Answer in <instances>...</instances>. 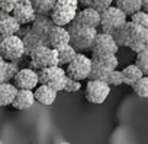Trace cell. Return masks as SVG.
Masks as SVG:
<instances>
[{
	"mask_svg": "<svg viewBox=\"0 0 148 144\" xmlns=\"http://www.w3.org/2000/svg\"><path fill=\"white\" fill-rule=\"evenodd\" d=\"M112 70H108L96 63H92V68H90V73H89V80H99V82H108L109 73Z\"/></svg>",
	"mask_w": 148,
	"mask_h": 144,
	"instance_id": "484cf974",
	"label": "cell"
},
{
	"mask_svg": "<svg viewBox=\"0 0 148 144\" xmlns=\"http://www.w3.org/2000/svg\"><path fill=\"white\" fill-rule=\"evenodd\" d=\"M13 86L16 89H25V90H32L35 89L39 83H38V73L32 68H21L16 76L12 80Z\"/></svg>",
	"mask_w": 148,
	"mask_h": 144,
	"instance_id": "8fae6325",
	"label": "cell"
},
{
	"mask_svg": "<svg viewBox=\"0 0 148 144\" xmlns=\"http://www.w3.org/2000/svg\"><path fill=\"white\" fill-rule=\"evenodd\" d=\"M29 68L38 71L47 67H52V65H58V60H57V51L47 47V45H41L38 48H35L31 54H29Z\"/></svg>",
	"mask_w": 148,
	"mask_h": 144,
	"instance_id": "277c9868",
	"label": "cell"
},
{
	"mask_svg": "<svg viewBox=\"0 0 148 144\" xmlns=\"http://www.w3.org/2000/svg\"><path fill=\"white\" fill-rule=\"evenodd\" d=\"M110 93V88L108 83L105 82H99V80H89L87 85H86V99L90 102V103H95V105H100L103 103L108 96Z\"/></svg>",
	"mask_w": 148,
	"mask_h": 144,
	"instance_id": "30bf717a",
	"label": "cell"
},
{
	"mask_svg": "<svg viewBox=\"0 0 148 144\" xmlns=\"http://www.w3.org/2000/svg\"><path fill=\"white\" fill-rule=\"evenodd\" d=\"M5 67H6V61L0 57V83L5 82Z\"/></svg>",
	"mask_w": 148,
	"mask_h": 144,
	"instance_id": "d590c367",
	"label": "cell"
},
{
	"mask_svg": "<svg viewBox=\"0 0 148 144\" xmlns=\"http://www.w3.org/2000/svg\"><path fill=\"white\" fill-rule=\"evenodd\" d=\"M125 22H126L125 13L121 12L118 8L110 6V8H108L106 10H103L100 13V22H99V26L102 28L100 32L112 35V32Z\"/></svg>",
	"mask_w": 148,
	"mask_h": 144,
	"instance_id": "8992f818",
	"label": "cell"
},
{
	"mask_svg": "<svg viewBox=\"0 0 148 144\" xmlns=\"http://www.w3.org/2000/svg\"><path fill=\"white\" fill-rule=\"evenodd\" d=\"M67 31H68V35H70V42L68 44L77 52L90 51L92 44L95 41V37L99 32L95 28L79 26V25H74V23H70V28Z\"/></svg>",
	"mask_w": 148,
	"mask_h": 144,
	"instance_id": "6da1fadb",
	"label": "cell"
},
{
	"mask_svg": "<svg viewBox=\"0 0 148 144\" xmlns=\"http://www.w3.org/2000/svg\"><path fill=\"white\" fill-rule=\"evenodd\" d=\"M128 48L135 54L148 48V29L128 22Z\"/></svg>",
	"mask_w": 148,
	"mask_h": 144,
	"instance_id": "ba28073f",
	"label": "cell"
},
{
	"mask_svg": "<svg viewBox=\"0 0 148 144\" xmlns=\"http://www.w3.org/2000/svg\"><path fill=\"white\" fill-rule=\"evenodd\" d=\"M54 26L52 21L49 19V16H45V15H36V18L34 19L32 22V26H31V31L38 35L47 45V37H48V32L51 31V28Z\"/></svg>",
	"mask_w": 148,
	"mask_h": 144,
	"instance_id": "e0dca14e",
	"label": "cell"
},
{
	"mask_svg": "<svg viewBox=\"0 0 148 144\" xmlns=\"http://www.w3.org/2000/svg\"><path fill=\"white\" fill-rule=\"evenodd\" d=\"M112 3H113V0H92V3H90L89 8H92L96 12L102 13L103 10H106L108 8H110Z\"/></svg>",
	"mask_w": 148,
	"mask_h": 144,
	"instance_id": "1f68e13d",
	"label": "cell"
},
{
	"mask_svg": "<svg viewBox=\"0 0 148 144\" xmlns=\"http://www.w3.org/2000/svg\"><path fill=\"white\" fill-rule=\"evenodd\" d=\"M77 12H79L77 0H57L48 16L54 25L67 26L73 22Z\"/></svg>",
	"mask_w": 148,
	"mask_h": 144,
	"instance_id": "7a4b0ae2",
	"label": "cell"
},
{
	"mask_svg": "<svg viewBox=\"0 0 148 144\" xmlns=\"http://www.w3.org/2000/svg\"><path fill=\"white\" fill-rule=\"evenodd\" d=\"M112 38L116 42L118 47H126L128 45V21L125 23H122L121 26H118L113 32H112Z\"/></svg>",
	"mask_w": 148,
	"mask_h": 144,
	"instance_id": "4316f807",
	"label": "cell"
},
{
	"mask_svg": "<svg viewBox=\"0 0 148 144\" xmlns=\"http://www.w3.org/2000/svg\"><path fill=\"white\" fill-rule=\"evenodd\" d=\"M19 31L21 25L16 22V19L9 13L2 12V15H0V41L12 35H18Z\"/></svg>",
	"mask_w": 148,
	"mask_h": 144,
	"instance_id": "2e32d148",
	"label": "cell"
},
{
	"mask_svg": "<svg viewBox=\"0 0 148 144\" xmlns=\"http://www.w3.org/2000/svg\"><path fill=\"white\" fill-rule=\"evenodd\" d=\"M16 22L22 26V25H28V23H32L34 19L36 18V13L32 8V5L29 3V0H19L16 3V6L13 8L12 13H10Z\"/></svg>",
	"mask_w": 148,
	"mask_h": 144,
	"instance_id": "7c38bea8",
	"label": "cell"
},
{
	"mask_svg": "<svg viewBox=\"0 0 148 144\" xmlns=\"http://www.w3.org/2000/svg\"><path fill=\"white\" fill-rule=\"evenodd\" d=\"M108 85H109V88H112V86H121L123 82H122V74H121V70H112L110 73H109V77H108V82H106Z\"/></svg>",
	"mask_w": 148,
	"mask_h": 144,
	"instance_id": "836d02e7",
	"label": "cell"
},
{
	"mask_svg": "<svg viewBox=\"0 0 148 144\" xmlns=\"http://www.w3.org/2000/svg\"><path fill=\"white\" fill-rule=\"evenodd\" d=\"M135 65L142 71V74H144V76L148 74V48H145V50H142L141 52L136 54Z\"/></svg>",
	"mask_w": 148,
	"mask_h": 144,
	"instance_id": "f1b7e54d",
	"label": "cell"
},
{
	"mask_svg": "<svg viewBox=\"0 0 148 144\" xmlns=\"http://www.w3.org/2000/svg\"><path fill=\"white\" fill-rule=\"evenodd\" d=\"M55 2L57 0H29V3L32 5L35 13L36 15H45V16L49 15Z\"/></svg>",
	"mask_w": 148,
	"mask_h": 144,
	"instance_id": "d4e9b609",
	"label": "cell"
},
{
	"mask_svg": "<svg viewBox=\"0 0 148 144\" xmlns=\"http://www.w3.org/2000/svg\"><path fill=\"white\" fill-rule=\"evenodd\" d=\"M92 63H96L108 70H116L119 65V60L116 55H92Z\"/></svg>",
	"mask_w": 148,
	"mask_h": 144,
	"instance_id": "cb8c5ba5",
	"label": "cell"
},
{
	"mask_svg": "<svg viewBox=\"0 0 148 144\" xmlns=\"http://www.w3.org/2000/svg\"><path fill=\"white\" fill-rule=\"evenodd\" d=\"M35 103V98H34V92L32 90H25V89H18L15 99L12 102V106L18 111H25L32 108V105Z\"/></svg>",
	"mask_w": 148,
	"mask_h": 144,
	"instance_id": "d6986e66",
	"label": "cell"
},
{
	"mask_svg": "<svg viewBox=\"0 0 148 144\" xmlns=\"http://www.w3.org/2000/svg\"><path fill=\"white\" fill-rule=\"evenodd\" d=\"M119 47L113 41L112 35L97 32L95 37V41L92 44V55H116Z\"/></svg>",
	"mask_w": 148,
	"mask_h": 144,
	"instance_id": "9c48e42d",
	"label": "cell"
},
{
	"mask_svg": "<svg viewBox=\"0 0 148 144\" xmlns=\"http://www.w3.org/2000/svg\"><path fill=\"white\" fill-rule=\"evenodd\" d=\"M113 2H115V8L123 12L126 18L141 10V0H113Z\"/></svg>",
	"mask_w": 148,
	"mask_h": 144,
	"instance_id": "7402d4cb",
	"label": "cell"
},
{
	"mask_svg": "<svg viewBox=\"0 0 148 144\" xmlns=\"http://www.w3.org/2000/svg\"><path fill=\"white\" fill-rule=\"evenodd\" d=\"M18 2H19V0H0V10L10 15Z\"/></svg>",
	"mask_w": 148,
	"mask_h": 144,
	"instance_id": "e575fe53",
	"label": "cell"
},
{
	"mask_svg": "<svg viewBox=\"0 0 148 144\" xmlns=\"http://www.w3.org/2000/svg\"><path fill=\"white\" fill-rule=\"evenodd\" d=\"M121 74H122V82L128 86H132L136 80H139L144 74L142 71L135 65V64H129L126 65L123 70H121Z\"/></svg>",
	"mask_w": 148,
	"mask_h": 144,
	"instance_id": "44dd1931",
	"label": "cell"
},
{
	"mask_svg": "<svg viewBox=\"0 0 148 144\" xmlns=\"http://www.w3.org/2000/svg\"><path fill=\"white\" fill-rule=\"evenodd\" d=\"M132 89H134V92L139 98H142V99L148 98V77L147 76H142L139 80H136L132 85Z\"/></svg>",
	"mask_w": 148,
	"mask_h": 144,
	"instance_id": "83f0119b",
	"label": "cell"
},
{
	"mask_svg": "<svg viewBox=\"0 0 148 144\" xmlns=\"http://www.w3.org/2000/svg\"><path fill=\"white\" fill-rule=\"evenodd\" d=\"M70 42V35H68V31L65 26H57L54 25L51 28V31L48 32V37H47V47L52 48V50H57L62 45H67Z\"/></svg>",
	"mask_w": 148,
	"mask_h": 144,
	"instance_id": "5bb4252c",
	"label": "cell"
},
{
	"mask_svg": "<svg viewBox=\"0 0 148 144\" xmlns=\"http://www.w3.org/2000/svg\"><path fill=\"white\" fill-rule=\"evenodd\" d=\"M82 89V82H79V80H74V79H71V77H65V82H64V88H62V90L64 92H77V90H80Z\"/></svg>",
	"mask_w": 148,
	"mask_h": 144,
	"instance_id": "d6a6232c",
	"label": "cell"
},
{
	"mask_svg": "<svg viewBox=\"0 0 148 144\" xmlns=\"http://www.w3.org/2000/svg\"><path fill=\"white\" fill-rule=\"evenodd\" d=\"M34 144H38V143H34Z\"/></svg>",
	"mask_w": 148,
	"mask_h": 144,
	"instance_id": "ab89813d",
	"label": "cell"
},
{
	"mask_svg": "<svg viewBox=\"0 0 148 144\" xmlns=\"http://www.w3.org/2000/svg\"><path fill=\"white\" fill-rule=\"evenodd\" d=\"M36 73H38V83L39 85H45V86L54 89L55 92L62 90L64 82H65V77H67L64 67L52 65V67L38 70Z\"/></svg>",
	"mask_w": 148,
	"mask_h": 144,
	"instance_id": "3957f363",
	"label": "cell"
},
{
	"mask_svg": "<svg viewBox=\"0 0 148 144\" xmlns=\"http://www.w3.org/2000/svg\"><path fill=\"white\" fill-rule=\"evenodd\" d=\"M0 57L5 61H19L23 57V44L18 35L0 41Z\"/></svg>",
	"mask_w": 148,
	"mask_h": 144,
	"instance_id": "52a82bcc",
	"label": "cell"
},
{
	"mask_svg": "<svg viewBox=\"0 0 148 144\" xmlns=\"http://www.w3.org/2000/svg\"><path fill=\"white\" fill-rule=\"evenodd\" d=\"M21 70V65L18 64V61H6V67H5V82L6 83H12L13 77L16 76V73Z\"/></svg>",
	"mask_w": 148,
	"mask_h": 144,
	"instance_id": "f546056e",
	"label": "cell"
},
{
	"mask_svg": "<svg viewBox=\"0 0 148 144\" xmlns=\"http://www.w3.org/2000/svg\"><path fill=\"white\" fill-rule=\"evenodd\" d=\"M18 37L21 38V41H22V44H23V55H29L35 48H38V47H41V45H45V42L38 37V35H35L32 31H31V28H26V29H21L19 32H18Z\"/></svg>",
	"mask_w": 148,
	"mask_h": 144,
	"instance_id": "9a60e30c",
	"label": "cell"
},
{
	"mask_svg": "<svg viewBox=\"0 0 148 144\" xmlns=\"http://www.w3.org/2000/svg\"><path fill=\"white\" fill-rule=\"evenodd\" d=\"M141 10L148 13V0H141Z\"/></svg>",
	"mask_w": 148,
	"mask_h": 144,
	"instance_id": "8d00e7d4",
	"label": "cell"
},
{
	"mask_svg": "<svg viewBox=\"0 0 148 144\" xmlns=\"http://www.w3.org/2000/svg\"><path fill=\"white\" fill-rule=\"evenodd\" d=\"M57 51V60H58V65L60 67H64V65H67L74 57L77 55V51L74 50L70 44H67V45H62V47H60V48H57L55 50Z\"/></svg>",
	"mask_w": 148,
	"mask_h": 144,
	"instance_id": "603a6c76",
	"label": "cell"
},
{
	"mask_svg": "<svg viewBox=\"0 0 148 144\" xmlns=\"http://www.w3.org/2000/svg\"><path fill=\"white\" fill-rule=\"evenodd\" d=\"M77 3L82 5V6H84V8H89L90 3H92V0H77Z\"/></svg>",
	"mask_w": 148,
	"mask_h": 144,
	"instance_id": "74e56055",
	"label": "cell"
},
{
	"mask_svg": "<svg viewBox=\"0 0 148 144\" xmlns=\"http://www.w3.org/2000/svg\"><path fill=\"white\" fill-rule=\"evenodd\" d=\"M18 89L13 86V83H0V106H9L12 105L15 95Z\"/></svg>",
	"mask_w": 148,
	"mask_h": 144,
	"instance_id": "ffe728a7",
	"label": "cell"
},
{
	"mask_svg": "<svg viewBox=\"0 0 148 144\" xmlns=\"http://www.w3.org/2000/svg\"><path fill=\"white\" fill-rule=\"evenodd\" d=\"M65 70V74L74 80H86L89 79V73H90V68H92V60L90 57L84 55V54H79L74 57L67 65Z\"/></svg>",
	"mask_w": 148,
	"mask_h": 144,
	"instance_id": "5b68a950",
	"label": "cell"
},
{
	"mask_svg": "<svg viewBox=\"0 0 148 144\" xmlns=\"http://www.w3.org/2000/svg\"><path fill=\"white\" fill-rule=\"evenodd\" d=\"M99 22H100V13L96 12L92 8H84L83 10L77 12L76 16H74L73 22L74 25H79V26H86V28H99Z\"/></svg>",
	"mask_w": 148,
	"mask_h": 144,
	"instance_id": "4fadbf2b",
	"label": "cell"
},
{
	"mask_svg": "<svg viewBox=\"0 0 148 144\" xmlns=\"http://www.w3.org/2000/svg\"><path fill=\"white\" fill-rule=\"evenodd\" d=\"M0 15H2V10H0Z\"/></svg>",
	"mask_w": 148,
	"mask_h": 144,
	"instance_id": "f35d334b",
	"label": "cell"
},
{
	"mask_svg": "<svg viewBox=\"0 0 148 144\" xmlns=\"http://www.w3.org/2000/svg\"><path fill=\"white\" fill-rule=\"evenodd\" d=\"M34 92V98H35V102H39L41 105H45V106H49L55 102L57 99V95L58 92H55L54 89L45 86V85H39L35 88Z\"/></svg>",
	"mask_w": 148,
	"mask_h": 144,
	"instance_id": "ac0fdd59",
	"label": "cell"
},
{
	"mask_svg": "<svg viewBox=\"0 0 148 144\" xmlns=\"http://www.w3.org/2000/svg\"><path fill=\"white\" fill-rule=\"evenodd\" d=\"M131 23L136 25V26H142V28H147L148 29V13L142 12V10H138L135 13H132L129 16V21Z\"/></svg>",
	"mask_w": 148,
	"mask_h": 144,
	"instance_id": "4dcf8cb0",
	"label": "cell"
}]
</instances>
